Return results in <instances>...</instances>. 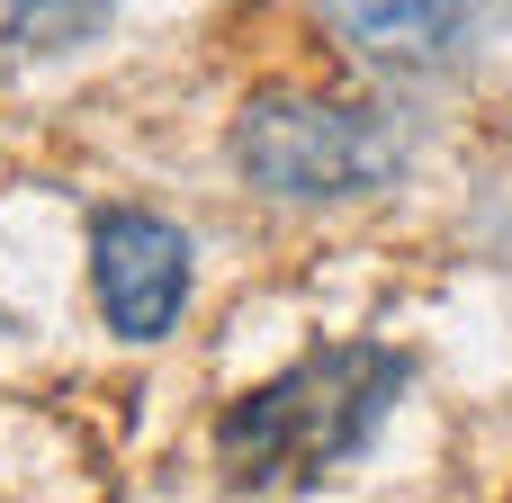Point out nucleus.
<instances>
[{"label": "nucleus", "mask_w": 512, "mask_h": 503, "mask_svg": "<svg viewBox=\"0 0 512 503\" xmlns=\"http://www.w3.org/2000/svg\"><path fill=\"white\" fill-rule=\"evenodd\" d=\"M405 387V351L387 342H333L315 360H297L288 378L234 396L216 414V459L234 468V486H306L333 477L396 405Z\"/></svg>", "instance_id": "obj_1"}, {"label": "nucleus", "mask_w": 512, "mask_h": 503, "mask_svg": "<svg viewBox=\"0 0 512 503\" xmlns=\"http://www.w3.org/2000/svg\"><path fill=\"white\" fill-rule=\"evenodd\" d=\"M234 162L243 180H261L270 198L297 207H333V198H369L405 171V126L387 108L360 99H306V90H261L234 117Z\"/></svg>", "instance_id": "obj_2"}, {"label": "nucleus", "mask_w": 512, "mask_h": 503, "mask_svg": "<svg viewBox=\"0 0 512 503\" xmlns=\"http://www.w3.org/2000/svg\"><path fill=\"white\" fill-rule=\"evenodd\" d=\"M90 288L108 333L162 342L189 306V234L153 207H99L90 216Z\"/></svg>", "instance_id": "obj_3"}, {"label": "nucleus", "mask_w": 512, "mask_h": 503, "mask_svg": "<svg viewBox=\"0 0 512 503\" xmlns=\"http://www.w3.org/2000/svg\"><path fill=\"white\" fill-rule=\"evenodd\" d=\"M324 27L378 72H432L468 45L477 0H315Z\"/></svg>", "instance_id": "obj_4"}, {"label": "nucleus", "mask_w": 512, "mask_h": 503, "mask_svg": "<svg viewBox=\"0 0 512 503\" xmlns=\"http://www.w3.org/2000/svg\"><path fill=\"white\" fill-rule=\"evenodd\" d=\"M108 18L117 0H0V54H81Z\"/></svg>", "instance_id": "obj_5"}, {"label": "nucleus", "mask_w": 512, "mask_h": 503, "mask_svg": "<svg viewBox=\"0 0 512 503\" xmlns=\"http://www.w3.org/2000/svg\"><path fill=\"white\" fill-rule=\"evenodd\" d=\"M504 9H512V0H504Z\"/></svg>", "instance_id": "obj_6"}]
</instances>
